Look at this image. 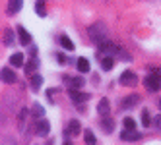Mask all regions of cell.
Returning a JSON list of instances; mask_svg holds the SVG:
<instances>
[{"mask_svg": "<svg viewBox=\"0 0 161 145\" xmlns=\"http://www.w3.org/2000/svg\"><path fill=\"white\" fill-rule=\"evenodd\" d=\"M89 37H91V41H95V43L107 41V29H105V25H103L101 21H97L95 25H91L89 27Z\"/></svg>", "mask_w": 161, "mask_h": 145, "instance_id": "obj_1", "label": "cell"}, {"mask_svg": "<svg viewBox=\"0 0 161 145\" xmlns=\"http://www.w3.org/2000/svg\"><path fill=\"white\" fill-rule=\"evenodd\" d=\"M144 85H146L147 91H159L161 89V75L152 72V75H147L144 80Z\"/></svg>", "mask_w": 161, "mask_h": 145, "instance_id": "obj_2", "label": "cell"}, {"mask_svg": "<svg viewBox=\"0 0 161 145\" xmlns=\"http://www.w3.org/2000/svg\"><path fill=\"white\" fill-rule=\"evenodd\" d=\"M120 83L122 85H136L138 83V75L134 72H130V70H126V72L120 74Z\"/></svg>", "mask_w": 161, "mask_h": 145, "instance_id": "obj_3", "label": "cell"}, {"mask_svg": "<svg viewBox=\"0 0 161 145\" xmlns=\"http://www.w3.org/2000/svg\"><path fill=\"white\" fill-rule=\"evenodd\" d=\"M99 50L105 52V54H114V52L119 50V47L113 41H103V43H99Z\"/></svg>", "mask_w": 161, "mask_h": 145, "instance_id": "obj_4", "label": "cell"}, {"mask_svg": "<svg viewBox=\"0 0 161 145\" xmlns=\"http://www.w3.org/2000/svg\"><path fill=\"white\" fill-rule=\"evenodd\" d=\"M140 137H142V133L136 130H124L120 133V139H124V141H138Z\"/></svg>", "mask_w": 161, "mask_h": 145, "instance_id": "obj_5", "label": "cell"}, {"mask_svg": "<svg viewBox=\"0 0 161 145\" xmlns=\"http://www.w3.org/2000/svg\"><path fill=\"white\" fill-rule=\"evenodd\" d=\"M49 130H51V124L47 120H39V124L35 126V132H37V136L45 137V136H49Z\"/></svg>", "mask_w": 161, "mask_h": 145, "instance_id": "obj_6", "label": "cell"}, {"mask_svg": "<svg viewBox=\"0 0 161 145\" xmlns=\"http://www.w3.org/2000/svg\"><path fill=\"white\" fill-rule=\"evenodd\" d=\"M109 110H111V105H109V99H101L99 105H97V112L101 116H109Z\"/></svg>", "mask_w": 161, "mask_h": 145, "instance_id": "obj_7", "label": "cell"}, {"mask_svg": "<svg viewBox=\"0 0 161 145\" xmlns=\"http://www.w3.org/2000/svg\"><path fill=\"white\" fill-rule=\"evenodd\" d=\"M138 103H140V97H138V95H130V97H124V99H122V106H124V108H132V106H136Z\"/></svg>", "mask_w": 161, "mask_h": 145, "instance_id": "obj_8", "label": "cell"}, {"mask_svg": "<svg viewBox=\"0 0 161 145\" xmlns=\"http://www.w3.org/2000/svg\"><path fill=\"white\" fill-rule=\"evenodd\" d=\"M21 4H24L21 0H10V2H8V14H10V16L18 14L19 10H21Z\"/></svg>", "mask_w": 161, "mask_h": 145, "instance_id": "obj_9", "label": "cell"}, {"mask_svg": "<svg viewBox=\"0 0 161 145\" xmlns=\"http://www.w3.org/2000/svg\"><path fill=\"white\" fill-rule=\"evenodd\" d=\"M2 81L4 83H16V74L10 68H2Z\"/></svg>", "mask_w": 161, "mask_h": 145, "instance_id": "obj_10", "label": "cell"}, {"mask_svg": "<svg viewBox=\"0 0 161 145\" xmlns=\"http://www.w3.org/2000/svg\"><path fill=\"white\" fill-rule=\"evenodd\" d=\"M80 130H82L80 122H78V120H72L70 124H68V128H66V133H68V136H78Z\"/></svg>", "mask_w": 161, "mask_h": 145, "instance_id": "obj_11", "label": "cell"}, {"mask_svg": "<svg viewBox=\"0 0 161 145\" xmlns=\"http://www.w3.org/2000/svg\"><path fill=\"white\" fill-rule=\"evenodd\" d=\"M70 97H72V101L76 105H80V103H84V101H87V99H89L86 93H80V91H76V89H72V91H70Z\"/></svg>", "mask_w": 161, "mask_h": 145, "instance_id": "obj_12", "label": "cell"}, {"mask_svg": "<svg viewBox=\"0 0 161 145\" xmlns=\"http://www.w3.org/2000/svg\"><path fill=\"white\" fill-rule=\"evenodd\" d=\"M101 128H103V132H105V133H111V132H113V128H114V122H113V118H109V116H103V120H101Z\"/></svg>", "mask_w": 161, "mask_h": 145, "instance_id": "obj_13", "label": "cell"}, {"mask_svg": "<svg viewBox=\"0 0 161 145\" xmlns=\"http://www.w3.org/2000/svg\"><path fill=\"white\" fill-rule=\"evenodd\" d=\"M18 37H19V43H24V44H29V43H31V35H29L24 27L18 29Z\"/></svg>", "mask_w": 161, "mask_h": 145, "instance_id": "obj_14", "label": "cell"}, {"mask_svg": "<svg viewBox=\"0 0 161 145\" xmlns=\"http://www.w3.org/2000/svg\"><path fill=\"white\" fill-rule=\"evenodd\" d=\"M76 66H78V70L82 72V74H87L89 72V60L87 58H78Z\"/></svg>", "mask_w": 161, "mask_h": 145, "instance_id": "obj_15", "label": "cell"}, {"mask_svg": "<svg viewBox=\"0 0 161 145\" xmlns=\"http://www.w3.org/2000/svg\"><path fill=\"white\" fill-rule=\"evenodd\" d=\"M10 64H12V66H18V68H19V66L24 64V54H21V52L12 54V56H10Z\"/></svg>", "mask_w": 161, "mask_h": 145, "instance_id": "obj_16", "label": "cell"}, {"mask_svg": "<svg viewBox=\"0 0 161 145\" xmlns=\"http://www.w3.org/2000/svg\"><path fill=\"white\" fill-rule=\"evenodd\" d=\"M68 81H70V87H72V89H82V87H84V83H86L82 77H70Z\"/></svg>", "mask_w": 161, "mask_h": 145, "instance_id": "obj_17", "label": "cell"}, {"mask_svg": "<svg viewBox=\"0 0 161 145\" xmlns=\"http://www.w3.org/2000/svg\"><path fill=\"white\" fill-rule=\"evenodd\" d=\"M41 83H43V77H41V75H33V77H31V89H33V91H39V89H41Z\"/></svg>", "mask_w": 161, "mask_h": 145, "instance_id": "obj_18", "label": "cell"}, {"mask_svg": "<svg viewBox=\"0 0 161 145\" xmlns=\"http://www.w3.org/2000/svg\"><path fill=\"white\" fill-rule=\"evenodd\" d=\"M60 44H62L66 50H74V43L70 41V37H66V35H62V37H60Z\"/></svg>", "mask_w": 161, "mask_h": 145, "instance_id": "obj_19", "label": "cell"}, {"mask_svg": "<svg viewBox=\"0 0 161 145\" xmlns=\"http://www.w3.org/2000/svg\"><path fill=\"white\" fill-rule=\"evenodd\" d=\"M84 137H86V145H95V136L91 130H86L84 132Z\"/></svg>", "mask_w": 161, "mask_h": 145, "instance_id": "obj_20", "label": "cell"}, {"mask_svg": "<svg viewBox=\"0 0 161 145\" xmlns=\"http://www.w3.org/2000/svg\"><path fill=\"white\" fill-rule=\"evenodd\" d=\"M4 44H14V33H12V29H6L4 31Z\"/></svg>", "mask_w": 161, "mask_h": 145, "instance_id": "obj_21", "label": "cell"}, {"mask_svg": "<svg viewBox=\"0 0 161 145\" xmlns=\"http://www.w3.org/2000/svg\"><path fill=\"white\" fill-rule=\"evenodd\" d=\"M35 12L43 18V16H47V10H45V0H39V2L35 4Z\"/></svg>", "mask_w": 161, "mask_h": 145, "instance_id": "obj_22", "label": "cell"}, {"mask_svg": "<svg viewBox=\"0 0 161 145\" xmlns=\"http://www.w3.org/2000/svg\"><path fill=\"white\" fill-rule=\"evenodd\" d=\"M113 64H114V60H113V56H107V58H103V62H101V66H103V70H113Z\"/></svg>", "mask_w": 161, "mask_h": 145, "instance_id": "obj_23", "label": "cell"}, {"mask_svg": "<svg viewBox=\"0 0 161 145\" xmlns=\"http://www.w3.org/2000/svg\"><path fill=\"white\" fill-rule=\"evenodd\" d=\"M124 128H126V130H134V128H136V122H134V118L126 116V118H124Z\"/></svg>", "mask_w": 161, "mask_h": 145, "instance_id": "obj_24", "label": "cell"}, {"mask_svg": "<svg viewBox=\"0 0 161 145\" xmlns=\"http://www.w3.org/2000/svg\"><path fill=\"white\" fill-rule=\"evenodd\" d=\"M33 116H35V118H41V116H43V106L37 105V103L33 105Z\"/></svg>", "mask_w": 161, "mask_h": 145, "instance_id": "obj_25", "label": "cell"}, {"mask_svg": "<svg viewBox=\"0 0 161 145\" xmlns=\"http://www.w3.org/2000/svg\"><path fill=\"white\" fill-rule=\"evenodd\" d=\"M142 124H144V126H149V124H152V118H149V112H147V110H144V112H142Z\"/></svg>", "mask_w": 161, "mask_h": 145, "instance_id": "obj_26", "label": "cell"}, {"mask_svg": "<svg viewBox=\"0 0 161 145\" xmlns=\"http://www.w3.org/2000/svg\"><path fill=\"white\" fill-rule=\"evenodd\" d=\"M33 68H35V62H29V64H27V68H25V70H27V74H31V72H33Z\"/></svg>", "mask_w": 161, "mask_h": 145, "instance_id": "obj_27", "label": "cell"}, {"mask_svg": "<svg viewBox=\"0 0 161 145\" xmlns=\"http://www.w3.org/2000/svg\"><path fill=\"white\" fill-rule=\"evenodd\" d=\"M153 126H155V128H161V116H157V118H155V122H153Z\"/></svg>", "mask_w": 161, "mask_h": 145, "instance_id": "obj_28", "label": "cell"}, {"mask_svg": "<svg viewBox=\"0 0 161 145\" xmlns=\"http://www.w3.org/2000/svg\"><path fill=\"white\" fill-rule=\"evenodd\" d=\"M157 106H159V110H161V99H159V101H157Z\"/></svg>", "mask_w": 161, "mask_h": 145, "instance_id": "obj_29", "label": "cell"}, {"mask_svg": "<svg viewBox=\"0 0 161 145\" xmlns=\"http://www.w3.org/2000/svg\"><path fill=\"white\" fill-rule=\"evenodd\" d=\"M64 145H72V141H64Z\"/></svg>", "mask_w": 161, "mask_h": 145, "instance_id": "obj_30", "label": "cell"}]
</instances>
